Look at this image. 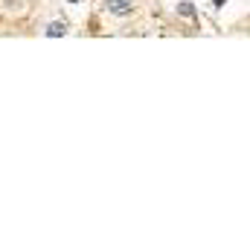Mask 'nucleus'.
Wrapping results in <instances>:
<instances>
[{
	"label": "nucleus",
	"instance_id": "nucleus-2",
	"mask_svg": "<svg viewBox=\"0 0 250 250\" xmlns=\"http://www.w3.org/2000/svg\"><path fill=\"white\" fill-rule=\"evenodd\" d=\"M64 32H67V23H64V21H53V23L47 26V35H50V38H59Z\"/></svg>",
	"mask_w": 250,
	"mask_h": 250
},
{
	"label": "nucleus",
	"instance_id": "nucleus-1",
	"mask_svg": "<svg viewBox=\"0 0 250 250\" xmlns=\"http://www.w3.org/2000/svg\"><path fill=\"white\" fill-rule=\"evenodd\" d=\"M105 9H108L111 15H117V18H125V15H131L134 3H131V0H105Z\"/></svg>",
	"mask_w": 250,
	"mask_h": 250
},
{
	"label": "nucleus",
	"instance_id": "nucleus-3",
	"mask_svg": "<svg viewBox=\"0 0 250 250\" xmlns=\"http://www.w3.org/2000/svg\"><path fill=\"white\" fill-rule=\"evenodd\" d=\"M178 12H181L184 18H195V9H192V3H181V6H178Z\"/></svg>",
	"mask_w": 250,
	"mask_h": 250
}]
</instances>
